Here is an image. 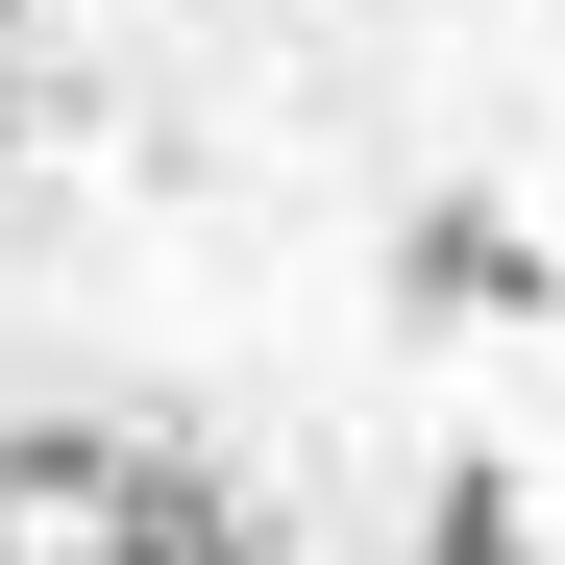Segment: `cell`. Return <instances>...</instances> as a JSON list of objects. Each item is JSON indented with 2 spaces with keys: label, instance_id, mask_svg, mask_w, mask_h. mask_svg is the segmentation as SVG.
Here are the masks:
<instances>
[{
  "label": "cell",
  "instance_id": "obj_1",
  "mask_svg": "<svg viewBox=\"0 0 565 565\" xmlns=\"http://www.w3.org/2000/svg\"><path fill=\"white\" fill-rule=\"evenodd\" d=\"M0 565H222V492L172 443L50 418V443H0Z\"/></svg>",
  "mask_w": 565,
  "mask_h": 565
}]
</instances>
